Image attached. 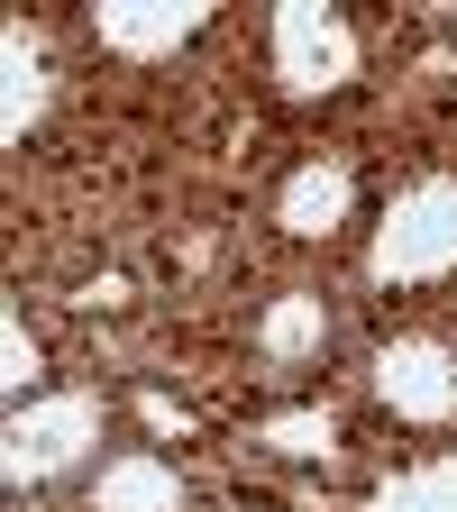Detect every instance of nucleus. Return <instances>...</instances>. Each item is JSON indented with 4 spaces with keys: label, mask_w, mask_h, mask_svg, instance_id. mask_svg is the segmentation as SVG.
I'll use <instances>...</instances> for the list:
<instances>
[{
    "label": "nucleus",
    "mask_w": 457,
    "mask_h": 512,
    "mask_svg": "<svg viewBox=\"0 0 457 512\" xmlns=\"http://www.w3.org/2000/svg\"><path fill=\"white\" fill-rule=\"evenodd\" d=\"M275 439L284 448H311V439H330V421H320V412H293V421H275Z\"/></svg>",
    "instance_id": "9d476101"
},
{
    "label": "nucleus",
    "mask_w": 457,
    "mask_h": 512,
    "mask_svg": "<svg viewBox=\"0 0 457 512\" xmlns=\"http://www.w3.org/2000/svg\"><path fill=\"white\" fill-rule=\"evenodd\" d=\"M275 55H284V74L302 83V92H320V83H339L348 74V28L339 19H320V10H284L275 19Z\"/></svg>",
    "instance_id": "f03ea898"
},
{
    "label": "nucleus",
    "mask_w": 457,
    "mask_h": 512,
    "mask_svg": "<svg viewBox=\"0 0 457 512\" xmlns=\"http://www.w3.org/2000/svg\"><path fill=\"white\" fill-rule=\"evenodd\" d=\"M457 266V183H421L384 229V275H439Z\"/></svg>",
    "instance_id": "f257e3e1"
},
{
    "label": "nucleus",
    "mask_w": 457,
    "mask_h": 512,
    "mask_svg": "<svg viewBox=\"0 0 457 512\" xmlns=\"http://www.w3.org/2000/svg\"><path fill=\"white\" fill-rule=\"evenodd\" d=\"M183 28H192V10H101V37L110 46H138V55L147 46H174Z\"/></svg>",
    "instance_id": "0eeeda50"
},
{
    "label": "nucleus",
    "mask_w": 457,
    "mask_h": 512,
    "mask_svg": "<svg viewBox=\"0 0 457 512\" xmlns=\"http://www.w3.org/2000/svg\"><path fill=\"white\" fill-rule=\"evenodd\" d=\"M311 330H320V311H311V302H284V311L266 320V339H275V348H302Z\"/></svg>",
    "instance_id": "1a4fd4ad"
},
{
    "label": "nucleus",
    "mask_w": 457,
    "mask_h": 512,
    "mask_svg": "<svg viewBox=\"0 0 457 512\" xmlns=\"http://www.w3.org/2000/svg\"><path fill=\"white\" fill-rule=\"evenodd\" d=\"M384 512H457V467H430V476L394 485V494H384Z\"/></svg>",
    "instance_id": "6e6552de"
},
{
    "label": "nucleus",
    "mask_w": 457,
    "mask_h": 512,
    "mask_svg": "<svg viewBox=\"0 0 457 512\" xmlns=\"http://www.w3.org/2000/svg\"><path fill=\"white\" fill-rule=\"evenodd\" d=\"M83 439H92V403H37V412H19V430H10V467H19V476H46V467L74 458Z\"/></svg>",
    "instance_id": "7ed1b4c3"
},
{
    "label": "nucleus",
    "mask_w": 457,
    "mask_h": 512,
    "mask_svg": "<svg viewBox=\"0 0 457 512\" xmlns=\"http://www.w3.org/2000/svg\"><path fill=\"white\" fill-rule=\"evenodd\" d=\"M339 211H348V174H339V165H311V174L284 192V229H302V238H320Z\"/></svg>",
    "instance_id": "423d86ee"
},
{
    "label": "nucleus",
    "mask_w": 457,
    "mask_h": 512,
    "mask_svg": "<svg viewBox=\"0 0 457 512\" xmlns=\"http://www.w3.org/2000/svg\"><path fill=\"white\" fill-rule=\"evenodd\" d=\"M375 375H384V403H394V412H412V421L457 412V366H448L439 348H394Z\"/></svg>",
    "instance_id": "20e7f679"
},
{
    "label": "nucleus",
    "mask_w": 457,
    "mask_h": 512,
    "mask_svg": "<svg viewBox=\"0 0 457 512\" xmlns=\"http://www.w3.org/2000/svg\"><path fill=\"white\" fill-rule=\"evenodd\" d=\"M101 512H174V476L156 458H119L101 476Z\"/></svg>",
    "instance_id": "39448f33"
}]
</instances>
